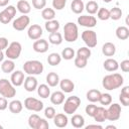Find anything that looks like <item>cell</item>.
<instances>
[{"mask_svg": "<svg viewBox=\"0 0 129 129\" xmlns=\"http://www.w3.org/2000/svg\"><path fill=\"white\" fill-rule=\"evenodd\" d=\"M0 129H3V126L2 125H0Z\"/></svg>", "mask_w": 129, "mask_h": 129, "instance_id": "obj_58", "label": "cell"}, {"mask_svg": "<svg viewBox=\"0 0 129 129\" xmlns=\"http://www.w3.org/2000/svg\"><path fill=\"white\" fill-rule=\"evenodd\" d=\"M85 8H86V10H87V12H88L89 14L93 15V14L97 13V11H98V9H99V5H98V3H97L96 1L91 0V1H89V2L86 4Z\"/></svg>", "mask_w": 129, "mask_h": 129, "instance_id": "obj_37", "label": "cell"}, {"mask_svg": "<svg viewBox=\"0 0 129 129\" xmlns=\"http://www.w3.org/2000/svg\"><path fill=\"white\" fill-rule=\"evenodd\" d=\"M9 0H0V7H5L8 5Z\"/></svg>", "mask_w": 129, "mask_h": 129, "instance_id": "obj_54", "label": "cell"}, {"mask_svg": "<svg viewBox=\"0 0 129 129\" xmlns=\"http://www.w3.org/2000/svg\"><path fill=\"white\" fill-rule=\"evenodd\" d=\"M103 1H104V2H106V3H110L112 0H103Z\"/></svg>", "mask_w": 129, "mask_h": 129, "instance_id": "obj_57", "label": "cell"}, {"mask_svg": "<svg viewBox=\"0 0 129 129\" xmlns=\"http://www.w3.org/2000/svg\"><path fill=\"white\" fill-rule=\"evenodd\" d=\"M91 128L102 129V128H103V126H102V125H99V124H91V125H88V126H86V129H91Z\"/></svg>", "mask_w": 129, "mask_h": 129, "instance_id": "obj_53", "label": "cell"}, {"mask_svg": "<svg viewBox=\"0 0 129 129\" xmlns=\"http://www.w3.org/2000/svg\"><path fill=\"white\" fill-rule=\"evenodd\" d=\"M55 114H56V112H55V109L53 107H47L44 110V116L47 119H53Z\"/></svg>", "mask_w": 129, "mask_h": 129, "instance_id": "obj_46", "label": "cell"}, {"mask_svg": "<svg viewBox=\"0 0 129 129\" xmlns=\"http://www.w3.org/2000/svg\"><path fill=\"white\" fill-rule=\"evenodd\" d=\"M110 11V18L113 20H119L122 16V10L119 7H113Z\"/></svg>", "mask_w": 129, "mask_h": 129, "instance_id": "obj_41", "label": "cell"}, {"mask_svg": "<svg viewBox=\"0 0 129 129\" xmlns=\"http://www.w3.org/2000/svg\"><path fill=\"white\" fill-rule=\"evenodd\" d=\"M42 28L40 25L38 24H32L29 26L28 31H27V35L31 40H36L38 38L41 37L42 35Z\"/></svg>", "mask_w": 129, "mask_h": 129, "instance_id": "obj_13", "label": "cell"}, {"mask_svg": "<svg viewBox=\"0 0 129 129\" xmlns=\"http://www.w3.org/2000/svg\"><path fill=\"white\" fill-rule=\"evenodd\" d=\"M59 77L56 73L50 72L46 75V83L49 87H56L59 84Z\"/></svg>", "mask_w": 129, "mask_h": 129, "instance_id": "obj_25", "label": "cell"}, {"mask_svg": "<svg viewBox=\"0 0 129 129\" xmlns=\"http://www.w3.org/2000/svg\"><path fill=\"white\" fill-rule=\"evenodd\" d=\"M15 69V63L12 59H6V60H3L2 61V64H1V70L3 73L5 74H10L14 71Z\"/></svg>", "mask_w": 129, "mask_h": 129, "instance_id": "obj_28", "label": "cell"}, {"mask_svg": "<svg viewBox=\"0 0 129 129\" xmlns=\"http://www.w3.org/2000/svg\"><path fill=\"white\" fill-rule=\"evenodd\" d=\"M78 23L81 26L88 27V28H93L97 24V19L92 15H82V16H79Z\"/></svg>", "mask_w": 129, "mask_h": 129, "instance_id": "obj_12", "label": "cell"}, {"mask_svg": "<svg viewBox=\"0 0 129 129\" xmlns=\"http://www.w3.org/2000/svg\"><path fill=\"white\" fill-rule=\"evenodd\" d=\"M49 97H50V102L53 105H60L64 102V94L62 91L53 92Z\"/></svg>", "mask_w": 129, "mask_h": 129, "instance_id": "obj_20", "label": "cell"}, {"mask_svg": "<svg viewBox=\"0 0 129 129\" xmlns=\"http://www.w3.org/2000/svg\"><path fill=\"white\" fill-rule=\"evenodd\" d=\"M24 89L27 92H33L37 89V80L34 76H28L24 79Z\"/></svg>", "mask_w": 129, "mask_h": 129, "instance_id": "obj_16", "label": "cell"}, {"mask_svg": "<svg viewBox=\"0 0 129 129\" xmlns=\"http://www.w3.org/2000/svg\"><path fill=\"white\" fill-rule=\"evenodd\" d=\"M44 27L46 29V31L48 32H55L58 30L59 28V22L55 19H51V20H47L44 24Z\"/></svg>", "mask_w": 129, "mask_h": 129, "instance_id": "obj_33", "label": "cell"}, {"mask_svg": "<svg viewBox=\"0 0 129 129\" xmlns=\"http://www.w3.org/2000/svg\"><path fill=\"white\" fill-rule=\"evenodd\" d=\"M63 37L68 42H74L79 37V29L76 23L68 22L63 26Z\"/></svg>", "mask_w": 129, "mask_h": 129, "instance_id": "obj_3", "label": "cell"}, {"mask_svg": "<svg viewBox=\"0 0 129 129\" xmlns=\"http://www.w3.org/2000/svg\"><path fill=\"white\" fill-rule=\"evenodd\" d=\"M8 46V39L6 37H0V50L6 49Z\"/></svg>", "mask_w": 129, "mask_h": 129, "instance_id": "obj_52", "label": "cell"}, {"mask_svg": "<svg viewBox=\"0 0 129 129\" xmlns=\"http://www.w3.org/2000/svg\"><path fill=\"white\" fill-rule=\"evenodd\" d=\"M75 54H76V52H75L74 48H72V47H66L61 51V57L67 59V60L73 59L75 57Z\"/></svg>", "mask_w": 129, "mask_h": 129, "instance_id": "obj_39", "label": "cell"}, {"mask_svg": "<svg viewBox=\"0 0 129 129\" xmlns=\"http://www.w3.org/2000/svg\"><path fill=\"white\" fill-rule=\"evenodd\" d=\"M71 123L75 128H83L85 126V118L80 114H75L71 119Z\"/></svg>", "mask_w": 129, "mask_h": 129, "instance_id": "obj_27", "label": "cell"}, {"mask_svg": "<svg viewBox=\"0 0 129 129\" xmlns=\"http://www.w3.org/2000/svg\"><path fill=\"white\" fill-rule=\"evenodd\" d=\"M16 14V8L13 5H8L4 10L0 12V22L8 24Z\"/></svg>", "mask_w": 129, "mask_h": 129, "instance_id": "obj_10", "label": "cell"}, {"mask_svg": "<svg viewBox=\"0 0 129 129\" xmlns=\"http://www.w3.org/2000/svg\"><path fill=\"white\" fill-rule=\"evenodd\" d=\"M99 102L101 103V105L103 106H108L112 103V96L109 93H104L101 94V97L99 99Z\"/></svg>", "mask_w": 129, "mask_h": 129, "instance_id": "obj_42", "label": "cell"}, {"mask_svg": "<svg viewBox=\"0 0 129 129\" xmlns=\"http://www.w3.org/2000/svg\"><path fill=\"white\" fill-rule=\"evenodd\" d=\"M93 118H94V120L96 122H99V123L104 122L105 120H107V118H106V109L104 107H102V106L97 107Z\"/></svg>", "mask_w": 129, "mask_h": 129, "instance_id": "obj_23", "label": "cell"}, {"mask_svg": "<svg viewBox=\"0 0 129 129\" xmlns=\"http://www.w3.org/2000/svg\"><path fill=\"white\" fill-rule=\"evenodd\" d=\"M59 87L63 93H72L75 90V84L70 79H63L59 81Z\"/></svg>", "mask_w": 129, "mask_h": 129, "instance_id": "obj_18", "label": "cell"}, {"mask_svg": "<svg viewBox=\"0 0 129 129\" xmlns=\"http://www.w3.org/2000/svg\"><path fill=\"white\" fill-rule=\"evenodd\" d=\"M87 64H88V58L83 57V56H79V55H77L75 57V66L78 69H84L87 67Z\"/></svg>", "mask_w": 129, "mask_h": 129, "instance_id": "obj_40", "label": "cell"}, {"mask_svg": "<svg viewBox=\"0 0 129 129\" xmlns=\"http://www.w3.org/2000/svg\"><path fill=\"white\" fill-rule=\"evenodd\" d=\"M29 23H30V18L27 16V14H22L13 21L12 27L17 31H22L28 26Z\"/></svg>", "mask_w": 129, "mask_h": 129, "instance_id": "obj_11", "label": "cell"}, {"mask_svg": "<svg viewBox=\"0 0 129 129\" xmlns=\"http://www.w3.org/2000/svg\"><path fill=\"white\" fill-rule=\"evenodd\" d=\"M48 40L51 44H54V45H59L61 42H62V35L61 33L55 31V32H51L49 34V37H48Z\"/></svg>", "mask_w": 129, "mask_h": 129, "instance_id": "obj_34", "label": "cell"}, {"mask_svg": "<svg viewBox=\"0 0 129 129\" xmlns=\"http://www.w3.org/2000/svg\"><path fill=\"white\" fill-rule=\"evenodd\" d=\"M82 39L83 41L86 43V45L89 47V48H93L97 45V33L94 31V30H91V29H87L85 31L82 32Z\"/></svg>", "mask_w": 129, "mask_h": 129, "instance_id": "obj_8", "label": "cell"}, {"mask_svg": "<svg viewBox=\"0 0 129 129\" xmlns=\"http://www.w3.org/2000/svg\"><path fill=\"white\" fill-rule=\"evenodd\" d=\"M103 67L107 72H115V71H117L119 69V63H118V61L116 59L109 57L104 61Z\"/></svg>", "mask_w": 129, "mask_h": 129, "instance_id": "obj_19", "label": "cell"}, {"mask_svg": "<svg viewBox=\"0 0 129 129\" xmlns=\"http://www.w3.org/2000/svg\"><path fill=\"white\" fill-rule=\"evenodd\" d=\"M60 61H61V55H59L56 52H51L47 56V62H48V64H50L52 67L59 64Z\"/></svg>", "mask_w": 129, "mask_h": 129, "instance_id": "obj_35", "label": "cell"}, {"mask_svg": "<svg viewBox=\"0 0 129 129\" xmlns=\"http://www.w3.org/2000/svg\"><path fill=\"white\" fill-rule=\"evenodd\" d=\"M96 109H97V106H96V105H94V104L92 103V104H89V105H87V106H86L85 111H86V114H87L88 116L93 117V116H94V114H95V112H96Z\"/></svg>", "mask_w": 129, "mask_h": 129, "instance_id": "obj_47", "label": "cell"}, {"mask_svg": "<svg viewBox=\"0 0 129 129\" xmlns=\"http://www.w3.org/2000/svg\"><path fill=\"white\" fill-rule=\"evenodd\" d=\"M32 48L35 52H38V53H44L48 50V42L45 40V39H41V38H38L36 39L34 42H33V45H32Z\"/></svg>", "mask_w": 129, "mask_h": 129, "instance_id": "obj_14", "label": "cell"}, {"mask_svg": "<svg viewBox=\"0 0 129 129\" xmlns=\"http://www.w3.org/2000/svg\"><path fill=\"white\" fill-rule=\"evenodd\" d=\"M8 107V102L5 97H0V111L6 110Z\"/></svg>", "mask_w": 129, "mask_h": 129, "instance_id": "obj_51", "label": "cell"}, {"mask_svg": "<svg viewBox=\"0 0 129 129\" xmlns=\"http://www.w3.org/2000/svg\"><path fill=\"white\" fill-rule=\"evenodd\" d=\"M3 59H4V53L2 50H0V62L3 61Z\"/></svg>", "mask_w": 129, "mask_h": 129, "instance_id": "obj_55", "label": "cell"}, {"mask_svg": "<svg viewBox=\"0 0 129 129\" xmlns=\"http://www.w3.org/2000/svg\"><path fill=\"white\" fill-rule=\"evenodd\" d=\"M115 33H116L117 38H119L121 40H125L129 37V29L126 26H118Z\"/></svg>", "mask_w": 129, "mask_h": 129, "instance_id": "obj_32", "label": "cell"}, {"mask_svg": "<svg viewBox=\"0 0 129 129\" xmlns=\"http://www.w3.org/2000/svg\"><path fill=\"white\" fill-rule=\"evenodd\" d=\"M67 4V0H52V6L56 10H62Z\"/></svg>", "mask_w": 129, "mask_h": 129, "instance_id": "obj_45", "label": "cell"}, {"mask_svg": "<svg viewBox=\"0 0 129 129\" xmlns=\"http://www.w3.org/2000/svg\"><path fill=\"white\" fill-rule=\"evenodd\" d=\"M9 111L13 114H19L23 109V104L19 100H13L8 104Z\"/></svg>", "mask_w": 129, "mask_h": 129, "instance_id": "obj_21", "label": "cell"}, {"mask_svg": "<svg viewBox=\"0 0 129 129\" xmlns=\"http://www.w3.org/2000/svg\"><path fill=\"white\" fill-rule=\"evenodd\" d=\"M119 68H121V71L124 73H128L129 72V59H124L121 61V63L119 64Z\"/></svg>", "mask_w": 129, "mask_h": 129, "instance_id": "obj_50", "label": "cell"}, {"mask_svg": "<svg viewBox=\"0 0 129 129\" xmlns=\"http://www.w3.org/2000/svg\"><path fill=\"white\" fill-rule=\"evenodd\" d=\"M121 106L117 103H111L109 108L106 109V118L109 121H117L121 116Z\"/></svg>", "mask_w": 129, "mask_h": 129, "instance_id": "obj_7", "label": "cell"}, {"mask_svg": "<svg viewBox=\"0 0 129 129\" xmlns=\"http://www.w3.org/2000/svg\"><path fill=\"white\" fill-rule=\"evenodd\" d=\"M21 51H22V45L20 42L18 41H12L6 48V51H5V55L9 58V59H17L20 54H21Z\"/></svg>", "mask_w": 129, "mask_h": 129, "instance_id": "obj_6", "label": "cell"}, {"mask_svg": "<svg viewBox=\"0 0 129 129\" xmlns=\"http://www.w3.org/2000/svg\"><path fill=\"white\" fill-rule=\"evenodd\" d=\"M23 71L28 76H37L43 72V64L41 61L36 59L27 60L23 64Z\"/></svg>", "mask_w": 129, "mask_h": 129, "instance_id": "obj_2", "label": "cell"}, {"mask_svg": "<svg viewBox=\"0 0 129 129\" xmlns=\"http://www.w3.org/2000/svg\"><path fill=\"white\" fill-rule=\"evenodd\" d=\"M102 52L106 56H113L116 52V46L113 42H106L102 46Z\"/></svg>", "mask_w": 129, "mask_h": 129, "instance_id": "obj_22", "label": "cell"}, {"mask_svg": "<svg viewBox=\"0 0 129 129\" xmlns=\"http://www.w3.org/2000/svg\"><path fill=\"white\" fill-rule=\"evenodd\" d=\"M24 79H25L24 78V73L22 71H15L11 75L10 82L12 83V85L14 87H20L21 85H23Z\"/></svg>", "mask_w": 129, "mask_h": 129, "instance_id": "obj_15", "label": "cell"}, {"mask_svg": "<svg viewBox=\"0 0 129 129\" xmlns=\"http://www.w3.org/2000/svg\"><path fill=\"white\" fill-rule=\"evenodd\" d=\"M24 107L29 110V111H34V112H40L43 109V103L33 97H28L24 101Z\"/></svg>", "mask_w": 129, "mask_h": 129, "instance_id": "obj_9", "label": "cell"}, {"mask_svg": "<svg viewBox=\"0 0 129 129\" xmlns=\"http://www.w3.org/2000/svg\"><path fill=\"white\" fill-rule=\"evenodd\" d=\"M91 49L88 47V46H84V47H80L77 51V55L79 56H83V57H86V58H90L91 56Z\"/></svg>", "mask_w": 129, "mask_h": 129, "instance_id": "obj_44", "label": "cell"}, {"mask_svg": "<svg viewBox=\"0 0 129 129\" xmlns=\"http://www.w3.org/2000/svg\"><path fill=\"white\" fill-rule=\"evenodd\" d=\"M49 127V124L48 122L43 119V118H40L38 123H37V126H36V129H47Z\"/></svg>", "mask_w": 129, "mask_h": 129, "instance_id": "obj_49", "label": "cell"}, {"mask_svg": "<svg viewBox=\"0 0 129 129\" xmlns=\"http://www.w3.org/2000/svg\"><path fill=\"white\" fill-rule=\"evenodd\" d=\"M80 105H81V99L78 96H70L64 101L62 109L66 114H74L78 110Z\"/></svg>", "mask_w": 129, "mask_h": 129, "instance_id": "obj_5", "label": "cell"}, {"mask_svg": "<svg viewBox=\"0 0 129 129\" xmlns=\"http://www.w3.org/2000/svg\"><path fill=\"white\" fill-rule=\"evenodd\" d=\"M0 95L6 99L13 98L16 95V89L7 79H0Z\"/></svg>", "mask_w": 129, "mask_h": 129, "instance_id": "obj_4", "label": "cell"}, {"mask_svg": "<svg viewBox=\"0 0 129 129\" xmlns=\"http://www.w3.org/2000/svg\"><path fill=\"white\" fill-rule=\"evenodd\" d=\"M84 8H85V4L82 0H73L71 4V9L74 13L81 14L84 11Z\"/></svg>", "mask_w": 129, "mask_h": 129, "instance_id": "obj_31", "label": "cell"}, {"mask_svg": "<svg viewBox=\"0 0 129 129\" xmlns=\"http://www.w3.org/2000/svg\"><path fill=\"white\" fill-rule=\"evenodd\" d=\"M46 5V0H32V6L35 9H43Z\"/></svg>", "mask_w": 129, "mask_h": 129, "instance_id": "obj_48", "label": "cell"}, {"mask_svg": "<svg viewBox=\"0 0 129 129\" xmlns=\"http://www.w3.org/2000/svg\"><path fill=\"white\" fill-rule=\"evenodd\" d=\"M119 100L123 106L125 107L129 106V86L123 87V89L121 90L120 96H119Z\"/></svg>", "mask_w": 129, "mask_h": 129, "instance_id": "obj_26", "label": "cell"}, {"mask_svg": "<svg viewBox=\"0 0 129 129\" xmlns=\"http://www.w3.org/2000/svg\"><path fill=\"white\" fill-rule=\"evenodd\" d=\"M41 16L44 20H51V19H54L55 17V11L54 9L52 8H43L42 9V12H41Z\"/></svg>", "mask_w": 129, "mask_h": 129, "instance_id": "obj_36", "label": "cell"}, {"mask_svg": "<svg viewBox=\"0 0 129 129\" xmlns=\"http://www.w3.org/2000/svg\"><path fill=\"white\" fill-rule=\"evenodd\" d=\"M101 92L97 89H91L88 91L87 93V99L88 101H90L91 103H96V102H99V99L101 97Z\"/></svg>", "mask_w": 129, "mask_h": 129, "instance_id": "obj_29", "label": "cell"}, {"mask_svg": "<svg viewBox=\"0 0 129 129\" xmlns=\"http://www.w3.org/2000/svg\"><path fill=\"white\" fill-rule=\"evenodd\" d=\"M37 94L40 98H43V99H46L50 96V89H49V86L48 85H45V84H41L39 86H37Z\"/></svg>", "mask_w": 129, "mask_h": 129, "instance_id": "obj_30", "label": "cell"}, {"mask_svg": "<svg viewBox=\"0 0 129 129\" xmlns=\"http://www.w3.org/2000/svg\"><path fill=\"white\" fill-rule=\"evenodd\" d=\"M123 83H124V78L118 73L107 75L102 80V86L104 87V89L108 91H113L120 88L123 85Z\"/></svg>", "mask_w": 129, "mask_h": 129, "instance_id": "obj_1", "label": "cell"}, {"mask_svg": "<svg viewBox=\"0 0 129 129\" xmlns=\"http://www.w3.org/2000/svg\"><path fill=\"white\" fill-rule=\"evenodd\" d=\"M97 16L100 20L106 21L108 19H110V11L107 8H99L97 11Z\"/></svg>", "mask_w": 129, "mask_h": 129, "instance_id": "obj_38", "label": "cell"}, {"mask_svg": "<svg viewBox=\"0 0 129 129\" xmlns=\"http://www.w3.org/2000/svg\"><path fill=\"white\" fill-rule=\"evenodd\" d=\"M106 129H116V126H114V125H108L106 127Z\"/></svg>", "mask_w": 129, "mask_h": 129, "instance_id": "obj_56", "label": "cell"}, {"mask_svg": "<svg viewBox=\"0 0 129 129\" xmlns=\"http://www.w3.org/2000/svg\"><path fill=\"white\" fill-rule=\"evenodd\" d=\"M16 8L22 14H28L30 12V10H31V6H30L29 2L26 1V0H19L17 2Z\"/></svg>", "mask_w": 129, "mask_h": 129, "instance_id": "obj_24", "label": "cell"}, {"mask_svg": "<svg viewBox=\"0 0 129 129\" xmlns=\"http://www.w3.org/2000/svg\"><path fill=\"white\" fill-rule=\"evenodd\" d=\"M39 119H40V117L37 114H31L28 118V126L32 129H36V126H37Z\"/></svg>", "mask_w": 129, "mask_h": 129, "instance_id": "obj_43", "label": "cell"}, {"mask_svg": "<svg viewBox=\"0 0 129 129\" xmlns=\"http://www.w3.org/2000/svg\"><path fill=\"white\" fill-rule=\"evenodd\" d=\"M68 122H69V119H68L67 115H64V114H62V113L55 114V116L53 117V123H54V125H55L56 127H58V128L67 127Z\"/></svg>", "mask_w": 129, "mask_h": 129, "instance_id": "obj_17", "label": "cell"}]
</instances>
